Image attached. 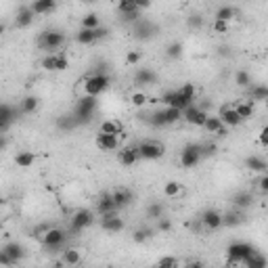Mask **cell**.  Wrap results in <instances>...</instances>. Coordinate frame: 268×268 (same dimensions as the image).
I'll return each mask as SVG.
<instances>
[{"label": "cell", "instance_id": "31", "mask_svg": "<svg viewBox=\"0 0 268 268\" xmlns=\"http://www.w3.org/2000/svg\"><path fill=\"white\" fill-rule=\"evenodd\" d=\"M266 99H268V86L254 84L252 86V92H249V101H252V103H262Z\"/></svg>", "mask_w": 268, "mask_h": 268}, {"label": "cell", "instance_id": "2", "mask_svg": "<svg viewBox=\"0 0 268 268\" xmlns=\"http://www.w3.org/2000/svg\"><path fill=\"white\" fill-rule=\"evenodd\" d=\"M96 111V99L94 96H80V101L74 109V118L78 124H88Z\"/></svg>", "mask_w": 268, "mask_h": 268}, {"label": "cell", "instance_id": "35", "mask_svg": "<svg viewBox=\"0 0 268 268\" xmlns=\"http://www.w3.org/2000/svg\"><path fill=\"white\" fill-rule=\"evenodd\" d=\"M166 55L168 59H180L184 55V44L182 42H172L166 46Z\"/></svg>", "mask_w": 268, "mask_h": 268}, {"label": "cell", "instance_id": "33", "mask_svg": "<svg viewBox=\"0 0 268 268\" xmlns=\"http://www.w3.org/2000/svg\"><path fill=\"white\" fill-rule=\"evenodd\" d=\"M101 28V17L96 13H88L82 17V30H99Z\"/></svg>", "mask_w": 268, "mask_h": 268}, {"label": "cell", "instance_id": "10", "mask_svg": "<svg viewBox=\"0 0 268 268\" xmlns=\"http://www.w3.org/2000/svg\"><path fill=\"white\" fill-rule=\"evenodd\" d=\"M65 239H67V233L65 230H61V228H55L52 226L46 235L42 237V245L44 247H48V249H61L65 243Z\"/></svg>", "mask_w": 268, "mask_h": 268}, {"label": "cell", "instance_id": "9", "mask_svg": "<svg viewBox=\"0 0 268 268\" xmlns=\"http://www.w3.org/2000/svg\"><path fill=\"white\" fill-rule=\"evenodd\" d=\"M201 162V151H199V145L197 142H191V145H186L180 153V164L182 168H195Z\"/></svg>", "mask_w": 268, "mask_h": 268}, {"label": "cell", "instance_id": "5", "mask_svg": "<svg viewBox=\"0 0 268 268\" xmlns=\"http://www.w3.org/2000/svg\"><path fill=\"white\" fill-rule=\"evenodd\" d=\"M254 252H256V249L249 245V243H241V241H237V243H230L228 249H226L228 266H235V268H237L239 262H245Z\"/></svg>", "mask_w": 268, "mask_h": 268}, {"label": "cell", "instance_id": "17", "mask_svg": "<svg viewBox=\"0 0 268 268\" xmlns=\"http://www.w3.org/2000/svg\"><path fill=\"white\" fill-rule=\"evenodd\" d=\"M203 128L208 130L210 134H216V136H220V138H222V136H226V126L220 122L218 115H208V118H205Z\"/></svg>", "mask_w": 268, "mask_h": 268}, {"label": "cell", "instance_id": "40", "mask_svg": "<svg viewBox=\"0 0 268 268\" xmlns=\"http://www.w3.org/2000/svg\"><path fill=\"white\" fill-rule=\"evenodd\" d=\"M151 237H153V228H149V226H142L138 230H134V235H132L134 243H145V241L151 239Z\"/></svg>", "mask_w": 268, "mask_h": 268}, {"label": "cell", "instance_id": "45", "mask_svg": "<svg viewBox=\"0 0 268 268\" xmlns=\"http://www.w3.org/2000/svg\"><path fill=\"white\" fill-rule=\"evenodd\" d=\"M155 268H180L178 266V260L174 256H164V258H159Z\"/></svg>", "mask_w": 268, "mask_h": 268}, {"label": "cell", "instance_id": "6", "mask_svg": "<svg viewBox=\"0 0 268 268\" xmlns=\"http://www.w3.org/2000/svg\"><path fill=\"white\" fill-rule=\"evenodd\" d=\"M136 149H138L140 159H151V162L164 157V153H166L164 142H159V140H142L136 145Z\"/></svg>", "mask_w": 268, "mask_h": 268}, {"label": "cell", "instance_id": "44", "mask_svg": "<svg viewBox=\"0 0 268 268\" xmlns=\"http://www.w3.org/2000/svg\"><path fill=\"white\" fill-rule=\"evenodd\" d=\"M69 67V59L65 52H55V71H65Z\"/></svg>", "mask_w": 268, "mask_h": 268}, {"label": "cell", "instance_id": "34", "mask_svg": "<svg viewBox=\"0 0 268 268\" xmlns=\"http://www.w3.org/2000/svg\"><path fill=\"white\" fill-rule=\"evenodd\" d=\"M235 15H237V11H235L233 6H220L218 11H216V17H214V21H224V23H228Z\"/></svg>", "mask_w": 268, "mask_h": 268}, {"label": "cell", "instance_id": "57", "mask_svg": "<svg viewBox=\"0 0 268 268\" xmlns=\"http://www.w3.org/2000/svg\"><path fill=\"white\" fill-rule=\"evenodd\" d=\"M184 268H205V264L199 262V260H193V262H189V264H184Z\"/></svg>", "mask_w": 268, "mask_h": 268}, {"label": "cell", "instance_id": "24", "mask_svg": "<svg viewBox=\"0 0 268 268\" xmlns=\"http://www.w3.org/2000/svg\"><path fill=\"white\" fill-rule=\"evenodd\" d=\"M30 8L34 15H48L57 8V2L55 0H36V2L30 4Z\"/></svg>", "mask_w": 268, "mask_h": 268}, {"label": "cell", "instance_id": "51", "mask_svg": "<svg viewBox=\"0 0 268 268\" xmlns=\"http://www.w3.org/2000/svg\"><path fill=\"white\" fill-rule=\"evenodd\" d=\"M50 228H52V226L48 224V222H44V224H38V226H36V228H34V237H38V239L42 241V237H44V235H46V233H48V230H50Z\"/></svg>", "mask_w": 268, "mask_h": 268}, {"label": "cell", "instance_id": "1", "mask_svg": "<svg viewBox=\"0 0 268 268\" xmlns=\"http://www.w3.org/2000/svg\"><path fill=\"white\" fill-rule=\"evenodd\" d=\"M82 84H84V96H94L96 99L101 92H105L107 88H109L111 80H109L107 74H99V71H96V74L84 78Z\"/></svg>", "mask_w": 268, "mask_h": 268}, {"label": "cell", "instance_id": "25", "mask_svg": "<svg viewBox=\"0 0 268 268\" xmlns=\"http://www.w3.org/2000/svg\"><path fill=\"white\" fill-rule=\"evenodd\" d=\"M115 210H118V208H115V203L111 199V193L101 195L99 201H96V212H99L101 216H107V214H113Z\"/></svg>", "mask_w": 268, "mask_h": 268}, {"label": "cell", "instance_id": "12", "mask_svg": "<svg viewBox=\"0 0 268 268\" xmlns=\"http://www.w3.org/2000/svg\"><path fill=\"white\" fill-rule=\"evenodd\" d=\"M138 2L136 0H124V2L118 4V13L122 15L124 21H136L138 19Z\"/></svg>", "mask_w": 268, "mask_h": 268}, {"label": "cell", "instance_id": "14", "mask_svg": "<svg viewBox=\"0 0 268 268\" xmlns=\"http://www.w3.org/2000/svg\"><path fill=\"white\" fill-rule=\"evenodd\" d=\"M61 264L67 266V268H74L82 264V252L78 247H65L61 252Z\"/></svg>", "mask_w": 268, "mask_h": 268}, {"label": "cell", "instance_id": "49", "mask_svg": "<svg viewBox=\"0 0 268 268\" xmlns=\"http://www.w3.org/2000/svg\"><path fill=\"white\" fill-rule=\"evenodd\" d=\"M140 50H128L126 52V65H138L140 63Z\"/></svg>", "mask_w": 268, "mask_h": 268}, {"label": "cell", "instance_id": "43", "mask_svg": "<svg viewBox=\"0 0 268 268\" xmlns=\"http://www.w3.org/2000/svg\"><path fill=\"white\" fill-rule=\"evenodd\" d=\"M147 216L149 218H153V220H159V218H164V205L162 203H151L149 208H147Z\"/></svg>", "mask_w": 268, "mask_h": 268}, {"label": "cell", "instance_id": "8", "mask_svg": "<svg viewBox=\"0 0 268 268\" xmlns=\"http://www.w3.org/2000/svg\"><path fill=\"white\" fill-rule=\"evenodd\" d=\"M208 111L205 109H199L197 105H189L186 109L182 111V118H184V122L186 124H191V126H199V128H203V124H205V118H208Z\"/></svg>", "mask_w": 268, "mask_h": 268}, {"label": "cell", "instance_id": "13", "mask_svg": "<svg viewBox=\"0 0 268 268\" xmlns=\"http://www.w3.org/2000/svg\"><path fill=\"white\" fill-rule=\"evenodd\" d=\"M199 222H201V226H203V228L216 230V228L222 226V214H220L218 210H205V212L201 214Z\"/></svg>", "mask_w": 268, "mask_h": 268}, {"label": "cell", "instance_id": "29", "mask_svg": "<svg viewBox=\"0 0 268 268\" xmlns=\"http://www.w3.org/2000/svg\"><path fill=\"white\" fill-rule=\"evenodd\" d=\"M38 105H40L38 96H34V94L23 96L21 103H19V111H21V113H25V115H30V113H34L36 109H38Z\"/></svg>", "mask_w": 268, "mask_h": 268}, {"label": "cell", "instance_id": "18", "mask_svg": "<svg viewBox=\"0 0 268 268\" xmlns=\"http://www.w3.org/2000/svg\"><path fill=\"white\" fill-rule=\"evenodd\" d=\"M111 199H113V203H115V208H126V205H130L132 203V199H134V195H132V191L130 189H124V186H118L113 193H111Z\"/></svg>", "mask_w": 268, "mask_h": 268}, {"label": "cell", "instance_id": "32", "mask_svg": "<svg viewBox=\"0 0 268 268\" xmlns=\"http://www.w3.org/2000/svg\"><path fill=\"white\" fill-rule=\"evenodd\" d=\"M99 38H96V30H80L78 34H76V42L78 44H92V42H96Z\"/></svg>", "mask_w": 268, "mask_h": 268}, {"label": "cell", "instance_id": "61", "mask_svg": "<svg viewBox=\"0 0 268 268\" xmlns=\"http://www.w3.org/2000/svg\"><path fill=\"white\" fill-rule=\"evenodd\" d=\"M6 32V28H4V23H0V36H2Z\"/></svg>", "mask_w": 268, "mask_h": 268}, {"label": "cell", "instance_id": "11", "mask_svg": "<svg viewBox=\"0 0 268 268\" xmlns=\"http://www.w3.org/2000/svg\"><path fill=\"white\" fill-rule=\"evenodd\" d=\"M124 220L118 216V214H107V216H101V228L105 233H122L124 230Z\"/></svg>", "mask_w": 268, "mask_h": 268}, {"label": "cell", "instance_id": "21", "mask_svg": "<svg viewBox=\"0 0 268 268\" xmlns=\"http://www.w3.org/2000/svg\"><path fill=\"white\" fill-rule=\"evenodd\" d=\"M2 252L11 258V260L17 264V262H21L23 258H25V247L21 245V243H17V241H11V243H6L4 247H2Z\"/></svg>", "mask_w": 268, "mask_h": 268}, {"label": "cell", "instance_id": "42", "mask_svg": "<svg viewBox=\"0 0 268 268\" xmlns=\"http://www.w3.org/2000/svg\"><path fill=\"white\" fill-rule=\"evenodd\" d=\"M235 84L241 86V88H247L249 84H252V76H249L245 69H239L235 74Z\"/></svg>", "mask_w": 268, "mask_h": 268}, {"label": "cell", "instance_id": "30", "mask_svg": "<svg viewBox=\"0 0 268 268\" xmlns=\"http://www.w3.org/2000/svg\"><path fill=\"white\" fill-rule=\"evenodd\" d=\"M252 203H254V195L249 193V191H241V193H237L235 197H233V205H235L237 210H245Z\"/></svg>", "mask_w": 268, "mask_h": 268}, {"label": "cell", "instance_id": "53", "mask_svg": "<svg viewBox=\"0 0 268 268\" xmlns=\"http://www.w3.org/2000/svg\"><path fill=\"white\" fill-rule=\"evenodd\" d=\"M186 23H189L191 28H203L205 19H203V17H199V15H191L189 19H186Z\"/></svg>", "mask_w": 268, "mask_h": 268}, {"label": "cell", "instance_id": "54", "mask_svg": "<svg viewBox=\"0 0 268 268\" xmlns=\"http://www.w3.org/2000/svg\"><path fill=\"white\" fill-rule=\"evenodd\" d=\"M157 228L162 230V233H168V230H172V222H170L168 218H159L157 220Z\"/></svg>", "mask_w": 268, "mask_h": 268}, {"label": "cell", "instance_id": "63", "mask_svg": "<svg viewBox=\"0 0 268 268\" xmlns=\"http://www.w3.org/2000/svg\"><path fill=\"white\" fill-rule=\"evenodd\" d=\"M74 268H80V266H74Z\"/></svg>", "mask_w": 268, "mask_h": 268}, {"label": "cell", "instance_id": "60", "mask_svg": "<svg viewBox=\"0 0 268 268\" xmlns=\"http://www.w3.org/2000/svg\"><path fill=\"white\" fill-rule=\"evenodd\" d=\"M260 142L266 147V130H262V132H260Z\"/></svg>", "mask_w": 268, "mask_h": 268}, {"label": "cell", "instance_id": "58", "mask_svg": "<svg viewBox=\"0 0 268 268\" xmlns=\"http://www.w3.org/2000/svg\"><path fill=\"white\" fill-rule=\"evenodd\" d=\"M8 128H11V124L0 120V134H6V132H8Z\"/></svg>", "mask_w": 268, "mask_h": 268}, {"label": "cell", "instance_id": "19", "mask_svg": "<svg viewBox=\"0 0 268 268\" xmlns=\"http://www.w3.org/2000/svg\"><path fill=\"white\" fill-rule=\"evenodd\" d=\"M94 145L101 151H115L120 147V136H109V134H96Z\"/></svg>", "mask_w": 268, "mask_h": 268}, {"label": "cell", "instance_id": "47", "mask_svg": "<svg viewBox=\"0 0 268 268\" xmlns=\"http://www.w3.org/2000/svg\"><path fill=\"white\" fill-rule=\"evenodd\" d=\"M178 92H180L184 99H189V101H193L195 99V94H197V90H195V84H191V82H186L184 86H180V88H176Z\"/></svg>", "mask_w": 268, "mask_h": 268}, {"label": "cell", "instance_id": "27", "mask_svg": "<svg viewBox=\"0 0 268 268\" xmlns=\"http://www.w3.org/2000/svg\"><path fill=\"white\" fill-rule=\"evenodd\" d=\"M36 162V155H34V151H19V153L15 155V164L17 168H32Z\"/></svg>", "mask_w": 268, "mask_h": 268}, {"label": "cell", "instance_id": "7", "mask_svg": "<svg viewBox=\"0 0 268 268\" xmlns=\"http://www.w3.org/2000/svg\"><path fill=\"white\" fill-rule=\"evenodd\" d=\"M94 222V212L92 210H78L74 216H71V220H69V224H71V230L74 233H80V230H84V228H88Z\"/></svg>", "mask_w": 268, "mask_h": 268}, {"label": "cell", "instance_id": "46", "mask_svg": "<svg viewBox=\"0 0 268 268\" xmlns=\"http://www.w3.org/2000/svg\"><path fill=\"white\" fill-rule=\"evenodd\" d=\"M130 103H132L134 107H145V105L149 103V96H147L145 92L136 90V92H132V94H130Z\"/></svg>", "mask_w": 268, "mask_h": 268}, {"label": "cell", "instance_id": "28", "mask_svg": "<svg viewBox=\"0 0 268 268\" xmlns=\"http://www.w3.org/2000/svg\"><path fill=\"white\" fill-rule=\"evenodd\" d=\"M245 166L252 170V172H258V174H264L266 172V159L264 157H258V155H249L245 159Z\"/></svg>", "mask_w": 268, "mask_h": 268}, {"label": "cell", "instance_id": "23", "mask_svg": "<svg viewBox=\"0 0 268 268\" xmlns=\"http://www.w3.org/2000/svg\"><path fill=\"white\" fill-rule=\"evenodd\" d=\"M254 105L256 103H252V101H237V103H233V109L239 115V120L245 122V120H249L254 115Z\"/></svg>", "mask_w": 268, "mask_h": 268}, {"label": "cell", "instance_id": "55", "mask_svg": "<svg viewBox=\"0 0 268 268\" xmlns=\"http://www.w3.org/2000/svg\"><path fill=\"white\" fill-rule=\"evenodd\" d=\"M214 32H216V34H226V32H228V23H224V21H214Z\"/></svg>", "mask_w": 268, "mask_h": 268}, {"label": "cell", "instance_id": "41", "mask_svg": "<svg viewBox=\"0 0 268 268\" xmlns=\"http://www.w3.org/2000/svg\"><path fill=\"white\" fill-rule=\"evenodd\" d=\"M57 126H59L61 130H74V128L78 126V122H76V118H74V113H71V115H61V118L57 120Z\"/></svg>", "mask_w": 268, "mask_h": 268}, {"label": "cell", "instance_id": "39", "mask_svg": "<svg viewBox=\"0 0 268 268\" xmlns=\"http://www.w3.org/2000/svg\"><path fill=\"white\" fill-rule=\"evenodd\" d=\"M0 120L13 124V120H15V107L8 105V103H0Z\"/></svg>", "mask_w": 268, "mask_h": 268}, {"label": "cell", "instance_id": "36", "mask_svg": "<svg viewBox=\"0 0 268 268\" xmlns=\"http://www.w3.org/2000/svg\"><path fill=\"white\" fill-rule=\"evenodd\" d=\"M245 266H247V268H266V258H264L260 252H254V254L245 260Z\"/></svg>", "mask_w": 268, "mask_h": 268}, {"label": "cell", "instance_id": "38", "mask_svg": "<svg viewBox=\"0 0 268 268\" xmlns=\"http://www.w3.org/2000/svg\"><path fill=\"white\" fill-rule=\"evenodd\" d=\"M180 193H182V184L178 182V180L166 182V186H164V195H166V197H178Z\"/></svg>", "mask_w": 268, "mask_h": 268}, {"label": "cell", "instance_id": "62", "mask_svg": "<svg viewBox=\"0 0 268 268\" xmlns=\"http://www.w3.org/2000/svg\"><path fill=\"white\" fill-rule=\"evenodd\" d=\"M2 203H4V201H2V197H0V205H2Z\"/></svg>", "mask_w": 268, "mask_h": 268}, {"label": "cell", "instance_id": "52", "mask_svg": "<svg viewBox=\"0 0 268 268\" xmlns=\"http://www.w3.org/2000/svg\"><path fill=\"white\" fill-rule=\"evenodd\" d=\"M258 189H260V193L262 195H266L268 193V174L264 172V174H260V178H258Z\"/></svg>", "mask_w": 268, "mask_h": 268}, {"label": "cell", "instance_id": "22", "mask_svg": "<svg viewBox=\"0 0 268 268\" xmlns=\"http://www.w3.org/2000/svg\"><path fill=\"white\" fill-rule=\"evenodd\" d=\"M124 132V126L120 120H105L99 126V134H109V136H120Z\"/></svg>", "mask_w": 268, "mask_h": 268}, {"label": "cell", "instance_id": "26", "mask_svg": "<svg viewBox=\"0 0 268 268\" xmlns=\"http://www.w3.org/2000/svg\"><path fill=\"white\" fill-rule=\"evenodd\" d=\"M134 82L138 86H149V84L157 82V76H155V71H151V69H138L136 74H134Z\"/></svg>", "mask_w": 268, "mask_h": 268}, {"label": "cell", "instance_id": "16", "mask_svg": "<svg viewBox=\"0 0 268 268\" xmlns=\"http://www.w3.org/2000/svg\"><path fill=\"white\" fill-rule=\"evenodd\" d=\"M34 19H36V15L32 13V8H30V4H21L19 6V11H17V17H15V25L17 28H30V25L34 23Z\"/></svg>", "mask_w": 268, "mask_h": 268}, {"label": "cell", "instance_id": "15", "mask_svg": "<svg viewBox=\"0 0 268 268\" xmlns=\"http://www.w3.org/2000/svg\"><path fill=\"white\" fill-rule=\"evenodd\" d=\"M218 118H220V122L224 124V126H228V128H237L239 124H241L239 115H237L235 109H233V105H222L220 111H218Z\"/></svg>", "mask_w": 268, "mask_h": 268}, {"label": "cell", "instance_id": "59", "mask_svg": "<svg viewBox=\"0 0 268 268\" xmlns=\"http://www.w3.org/2000/svg\"><path fill=\"white\" fill-rule=\"evenodd\" d=\"M8 145V140H6V134H0V151H4Z\"/></svg>", "mask_w": 268, "mask_h": 268}, {"label": "cell", "instance_id": "37", "mask_svg": "<svg viewBox=\"0 0 268 268\" xmlns=\"http://www.w3.org/2000/svg\"><path fill=\"white\" fill-rule=\"evenodd\" d=\"M243 222V216L239 212H228V214H222V226H237Z\"/></svg>", "mask_w": 268, "mask_h": 268}, {"label": "cell", "instance_id": "3", "mask_svg": "<svg viewBox=\"0 0 268 268\" xmlns=\"http://www.w3.org/2000/svg\"><path fill=\"white\" fill-rule=\"evenodd\" d=\"M182 120V111L172 109V107H164V109H157L155 113H151V124L157 128L164 126H172V124Z\"/></svg>", "mask_w": 268, "mask_h": 268}, {"label": "cell", "instance_id": "20", "mask_svg": "<svg viewBox=\"0 0 268 268\" xmlns=\"http://www.w3.org/2000/svg\"><path fill=\"white\" fill-rule=\"evenodd\" d=\"M140 159V155H138V149H136V145L134 147H124L122 151H120V155H118V162L122 164V166H134Z\"/></svg>", "mask_w": 268, "mask_h": 268}, {"label": "cell", "instance_id": "4", "mask_svg": "<svg viewBox=\"0 0 268 268\" xmlns=\"http://www.w3.org/2000/svg\"><path fill=\"white\" fill-rule=\"evenodd\" d=\"M36 44H38L40 50L52 52V50H57V48H61V46L65 44V36L61 34V32H55V30L42 32V34L38 36V40H36Z\"/></svg>", "mask_w": 268, "mask_h": 268}, {"label": "cell", "instance_id": "48", "mask_svg": "<svg viewBox=\"0 0 268 268\" xmlns=\"http://www.w3.org/2000/svg\"><path fill=\"white\" fill-rule=\"evenodd\" d=\"M199 151H201V157H208V155L216 153L218 145H216V142H205V145H199Z\"/></svg>", "mask_w": 268, "mask_h": 268}, {"label": "cell", "instance_id": "50", "mask_svg": "<svg viewBox=\"0 0 268 268\" xmlns=\"http://www.w3.org/2000/svg\"><path fill=\"white\" fill-rule=\"evenodd\" d=\"M40 65L44 69H48V71H55V52H50V55H46L42 61H40Z\"/></svg>", "mask_w": 268, "mask_h": 268}, {"label": "cell", "instance_id": "56", "mask_svg": "<svg viewBox=\"0 0 268 268\" xmlns=\"http://www.w3.org/2000/svg\"><path fill=\"white\" fill-rule=\"evenodd\" d=\"M13 264H15V262L2 252V249H0V266H13Z\"/></svg>", "mask_w": 268, "mask_h": 268}]
</instances>
